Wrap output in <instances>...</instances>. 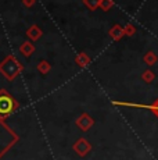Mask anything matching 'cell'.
Masks as SVG:
<instances>
[{
	"label": "cell",
	"mask_w": 158,
	"mask_h": 160,
	"mask_svg": "<svg viewBox=\"0 0 158 160\" xmlns=\"http://www.w3.org/2000/svg\"><path fill=\"white\" fill-rule=\"evenodd\" d=\"M0 71L4 74L6 78L13 79L18 72L21 71V66L20 63H17V60L14 57H8L3 61V64L0 66Z\"/></svg>",
	"instance_id": "6da1fadb"
},
{
	"label": "cell",
	"mask_w": 158,
	"mask_h": 160,
	"mask_svg": "<svg viewBox=\"0 0 158 160\" xmlns=\"http://www.w3.org/2000/svg\"><path fill=\"white\" fill-rule=\"evenodd\" d=\"M16 107V103L8 95H0V116H7Z\"/></svg>",
	"instance_id": "7a4b0ae2"
},
{
	"label": "cell",
	"mask_w": 158,
	"mask_h": 160,
	"mask_svg": "<svg viewBox=\"0 0 158 160\" xmlns=\"http://www.w3.org/2000/svg\"><path fill=\"white\" fill-rule=\"evenodd\" d=\"M89 148H90V146H89V143H87L85 139H81V141H79V142L77 143V145H75V149H77L78 152L81 153V155L86 153L87 150H89Z\"/></svg>",
	"instance_id": "3957f363"
},
{
	"label": "cell",
	"mask_w": 158,
	"mask_h": 160,
	"mask_svg": "<svg viewBox=\"0 0 158 160\" xmlns=\"http://www.w3.org/2000/svg\"><path fill=\"white\" fill-rule=\"evenodd\" d=\"M40 35H42V32H40V29H39L38 27H32V28L28 29V36L32 39V41H36Z\"/></svg>",
	"instance_id": "277c9868"
},
{
	"label": "cell",
	"mask_w": 158,
	"mask_h": 160,
	"mask_svg": "<svg viewBox=\"0 0 158 160\" xmlns=\"http://www.w3.org/2000/svg\"><path fill=\"white\" fill-rule=\"evenodd\" d=\"M21 52H22L25 56H29V54H32L33 52V46L31 45V42H25L22 46H21Z\"/></svg>",
	"instance_id": "5b68a950"
},
{
	"label": "cell",
	"mask_w": 158,
	"mask_h": 160,
	"mask_svg": "<svg viewBox=\"0 0 158 160\" xmlns=\"http://www.w3.org/2000/svg\"><path fill=\"white\" fill-rule=\"evenodd\" d=\"M100 2H101V0H83V3L90 8V10H95L97 6H100Z\"/></svg>",
	"instance_id": "8992f818"
},
{
	"label": "cell",
	"mask_w": 158,
	"mask_h": 160,
	"mask_svg": "<svg viewBox=\"0 0 158 160\" xmlns=\"http://www.w3.org/2000/svg\"><path fill=\"white\" fill-rule=\"evenodd\" d=\"M78 63L79 66H86L87 63H89V57L86 56V54H81V56H78Z\"/></svg>",
	"instance_id": "52a82bcc"
},
{
	"label": "cell",
	"mask_w": 158,
	"mask_h": 160,
	"mask_svg": "<svg viewBox=\"0 0 158 160\" xmlns=\"http://www.w3.org/2000/svg\"><path fill=\"white\" fill-rule=\"evenodd\" d=\"M122 33H123V31L121 29V28H118V27H115L114 29L111 31V35L114 36L115 39H118V38H121V36H122Z\"/></svg>",
	"instance_id": "ba28073f"
},
{
	"label": "cell",
	"mask_w": 158,
	"mask_h": 160,
	"mask_svg": "<svg viewBox=\"0 0 158 160\" xmlns=\"http://www.w3.org/2000/svg\"><path fill=\"white\" fill-rule=\"evenodd\" d=\"M38 68H39V71H40L42 74H44V72L49 71V68H50V67H49V64L46 63V61H42V63L38 66Z\"/></svg>",
	"instance_id": "9c48e42d"
},
{
	"label": "cell",
	"mask_w": 158,
	"mask_h": 160,
	"mask_svg": "<svg viewBox=\"0 0 158 160\" xmlns=\"http://www.w3.org/2000/svg\"><path fill=\"white\" fill-rule=\"evenodd\" d=\"M111 6H112L111 0H101V2H100V7H101L103 10H108Z\"/></svg>",
	"instance_id": "30bf717a"
},
{
	"label": "cell",
	"mask_w": 158,
	"mask_h": 160,
	"mask_svg": "<svg viewBox=\"0 0 158 160\" xmlns=\"http://www.w3.org/2000/svg\"><path fill=\"white\" fill-rule=\"evenodd\" d=\"M82 118H83V120H82V121H79V124H81L82 127H83L85 130H86V128L89 127L90 124H92V121L89 120V117H82Z\"/></svg>",
	"instance_id": "8fae6325"
},
{
	"label": "cell",
	"mask_w": 158,
	"mask_h": 160,
	"mask_svg": "<svg viewBox=\"0 0 158 160\" xmlns=\"http://www.w3.org/2000/svg\"><path fill=\"white\" fill-rule=\"evenodd\" d=\"M24 3H25L26 6H31V4H33V0H24Z\"/></svg>",
	"instance_id": "7c38bea8"
},
{
	"label": "cell",
	"mask_w": 158,
	"mask_h": 160,
	"mask_svg": "<svg viewBox=\"0 0 158 160\" xmlns=\"http://www.w3.org/2000/svg\"><path fill=\"white\" fill-rule=\"evenodd\" d=\"M151 109H154V110H156V112H157V114H158V103H157L154 107H151Z\"/></svg>",
	"instance_id": "4fadbf2b"
}]
</instances>
